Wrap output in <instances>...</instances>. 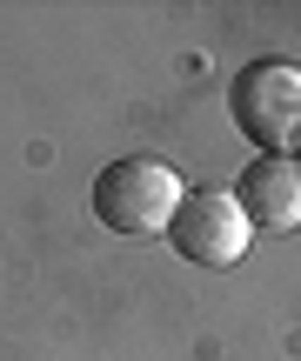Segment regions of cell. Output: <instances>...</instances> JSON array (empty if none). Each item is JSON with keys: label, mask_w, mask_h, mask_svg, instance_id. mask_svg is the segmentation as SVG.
Segmentation results:
<instances>
[{"label": "cell", "mask_w": 301, "mask_h": 361, "mask_svg": "<svg viewBox=\"0 0 301 361\" xmlns=\"http://www.w3.org/2000/svg\"><path fill=\"white\" fill-rule=\"evenodd\" d=\"M228 114H235L241 141H254L262 154H295L301 147V67L248 61L228 87Z\"/></svg>", "instance_id": "2"}, {"label": "cell", "mask_w": 301, "mask_h": 361, "mask_svg": "<svg viewBox=\"0 0 301 361\" xmlns=\"http://www.w3.org/2000/svg\"><path fill=\"white\" fill-rule=\"evenodd\" d=\"M235 201L254 228L268 234H288L301 228V161L295 154H254L235 180Z\"/></svg>", "instance_id": "4"}, {"label": "cell", "mask_w": 301, "mask_h": 361, "mask_svg": "<svg viewBox=\"0 0 301 361\" xmlns=\"http://www.w3.org/2000/svg\"><path fill=\"white\" fill-rule=\"evenodd\" d=\"M248 234H254V221L241 214L235 188H195L181 207H174L168 241H174V255H181V261H201V268H235V261L248 255Z\"/></svg>", "instance_id": "3"}, {"label": "cell", "mask_w": 301, "mask_h": 361, "mask_svg": "<svg viewBox=\"0 0 301 361\" xmlns=\"http://www.w3.org/2000/svg\"><path fill=\"white\" fill-rule=\"evenodd\" d=\"M181 201H188V194H181V174H174L168 161H147V154L107 161V168L94 174V214H101V228L128 234V241L168 234Z\"/></svg>", "instance_id": "1"}]
</instances>
